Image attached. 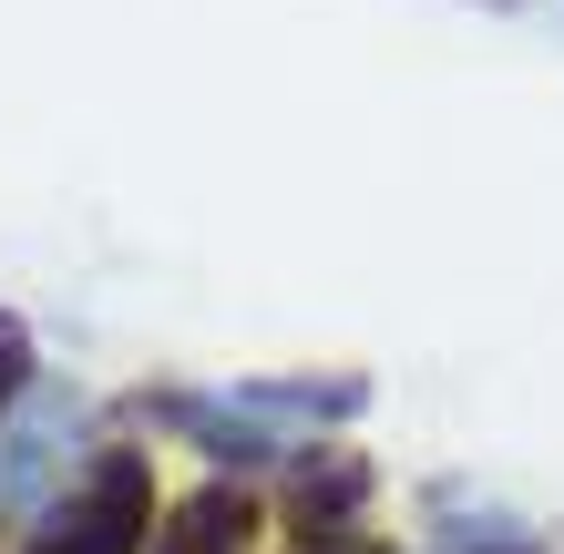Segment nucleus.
Returning a JSON list of instances; mask_svg holds the SVG:
<instances>
[{
	"label": "nucleus",
	"instance_id": "f257e3e1",
	"mask_svg": "<svg viewBox=\"0 0 564 554\" xmlns=\"http://www.w3.org/2000/svg\"><path fill=\"white\" fill-rule=\"evenodd\" d=\"M144 503H154V472L134 463V452H104V472H93L73 503H52V524H42L31 554H134Z\"/></svg>",
	"mask_w": 564,
	"mask_h": 554
},
{
	"label": "nucleus",
	"instance_id": "7ed1b4c3",
	"mask_svg": "<svg viewBox=\"0 0 564 554\" xmlns=\"http://www.w3.org/2000/svg\"><path fill=\"white\" fill-rule=\"evenodd\" d=\"M31 380V339L11 329V318H0V401H11V390Z\"/></svg>",
	"mask_w": 564,
	"mask_h": 554
},
{
	"label": "nucleus",
	"instance_id": "20e7f679",
	"mask_svg": "<svg viewBox=\"0 0 564 554\" xmlns=\"http://www.w3.org/2000/svg\"><path fill=\"white\" fill-rule=\"evenodd\" d=\"M318 554H349V544H318Z\"/></svg>",
	"mask_w": 564,
	"mask_h": 554
},
{
	"label": "nucleus",
	"instance_id": "f03ea898",
	"mask_svg": "<svg viewBox=\"0 0 564 554\" xmlns=\"http://www.w3.org/2000/svg\"><path fill=\"white\" fill-rule=\"evenodd\" d=\"M154 554H247V503H237V493H195Z\"/></svg>",
	"mask_w": 564,
	"mask_h": 554
}]
</instances>
